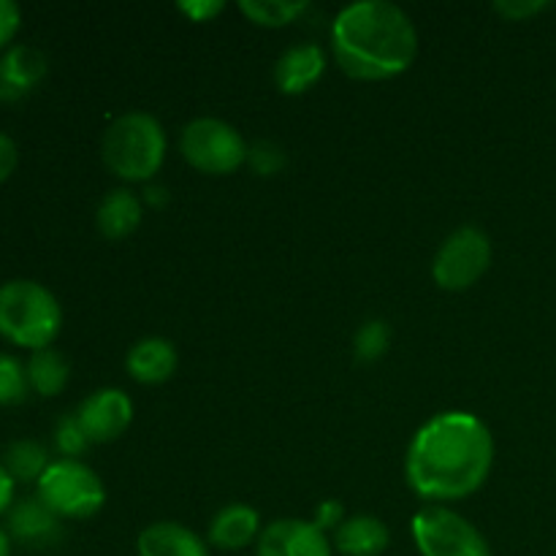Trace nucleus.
<instances>
[{"instance_id": "nucleus-1", "label": "nucleus", "mask_w": 556, "mask_h": 556, "mask_svg": "<svg viewBox=\"0 0 556 556\" xmlns=\"http://www.w3.org/2000/svg\"><path fill=\"white\" fill-rule=\"evenodd\" d=\"M492 467V429L467 410H445L413 434L405 476L418 497L438 505L476 494Z\"/></svg>"}, {"instance_id": "nucleus-2", "label": "nucleus", "mask_w": 556, "mask_h": 556, "mask_svg": "<svg viewBox=\"0 0 556 556\" xmlns=\"http://www.w3.org/2000/svg\"><path fill=\"white\" fill-rule=\"evenodd\" d=\"M331 49L342 74L362 81H383L410 68L418 54V33L396 3L358 0L334 16Z\"/></svg>"}, {"instance_id": "nucleus-3", "label": "nucleus", "mask_w": 556, "mask_h": 556, "mask_svg": "<svg viewBox=\"0 0 556 556\" xmlns=\"http://www.w3.org/2000/svg\"><path fill=\"white\" fill-rule=\"evenodd\" d=\"M166 130L152 114L125 112L103 130L101 155L109 172L123 182H152L166 161Z\"/></svg>"}, {"instance_id": "nucleus-4", "label": "nucleus", "mask_w": 556, "mask_h": 556, "mask_svg": "<svg viewBox=\"0 0 556 556\" xmlns=\"http://www.w3.org/2000/svg\"><path fill=\"white\" fill-rule=\"evenodd\" d=\"M63 329V307L43 282L14 277L0 282V337L38 351L49 348Z\"/></svg>"}, {"instance_id": "nucleus-5", "label": "nucleus", "mask_w": 556, "mask_h": 556, "mask_svg": "<svg viewBox=\"0 0 556 556\" xmlns=\"http://www.w3.org/2000/svg\"><path fill=\"white\" fill-rule=\"evenodd\" d=\"M36 494L60 519H92L106 505V486L81 459H52L36 481Z\"/></svg>"}, {"instance_id": "nucleus-6", "label": "nucleus", "mask_w": 556, "mask_h": 556, "mask_svg": "<svg viewBox=\"0 0 556 556\" xmlns=\"http://www.w3.org/2000/svg\"><path fill=\"white\" fill-rule=\"evenodd\" d=\"M248 141L226 119L195 117L179 136V152L195 172L210 177H226L248 163Z\"/></svg>"}, {"instance_id": "nucleus-7", "label": "nucleus", "mask_w": 556, "mask_h": 556, "mask_svg": "<svg viewBox=\"0 0 556 556\" xmlns=\"http://www.w3.org/2000/svg\"><path fill=\"white\" fill-rule=\"evenodd\" d=\"M410 530L421 556H494L483 532L445 505H427L418 510Z\"/></svg>"}, {"instance_id": "nucleus-8", "label": "nucleus", "mask_w": 556, "mask_h": 556, "mask_svg": "<svg viewBox=\"0 0 556 556\" xmlns=\"http://www.w3.org/2000/svg\"><path fill=\"white\" fill-rule=\"evenodd\" d=\"M492 239L483 228L462 226L445 237L432 261V277L443 291H467L492 266Z\"/></svg>"}, {"instance_id": "nucleus-9", "label": "nucleus", "mask_w": 556, "mask_h": 556, "mask_svg": "<svg viewBox=\"0 0 556 556\" xmlns=\"http://www.w3.org/2000/svg\"><path fill=\"white\" fill-rule=\"evenodd\" d=\"M74 413L90 443H112L128 432L134 421V402L123 389H96Z\"/></svg>"}, {"instance_id": "nucleus-10", "label": "nucleus", "mask_w": 556, "mask_h": 556, "mask_svg": "<svg viewBox=\"0 0 556 556\" xmlns=\"http://www.w3.org/2000/svg\"><path fill=\"white\" fill-rule=\"evenodd\" d=\"M329 535L304 519H277L264 527L255 556H331Z\"/></svg>"}, {"instance_id": "nucleus-11", "label": "nucleus", "mask_w": 556, "mask_h": 556, "mask_svg": "<svg viewBox=\"0 0 556 556\" xmlns=\"http://www.w3.org/2000/svg\"><path fill=\"white\" fill-rule=\"evenodd\" d=\"M5 530L11 541L27 543V546H49L58 541L63 527H60V516L49 510L38 494H30V497L14 500V505L5 510Z\"/></svg>"}, {"instance_id": "nucleus-12", "label": "nucleus", "mask_w": 556, "mask_h": 556, "mask_svg": "<svg viewBox=\"0 0 556 556\" xmlns=\"http://www.w3.org/2000/svg\"><path fill=\"white\" fill-rule=\"evenodd\" d=\"M326 74V54L318 43L304 41L293 43L277 58L275 63V85L286 96H302L309 87L320 81Z\"/></svg>"}, {"instance_id": "nucleus-13", "label": "nucleus", "mask_w": 556, "mask_h": 556, "mask_svg": "<svg viewBox=\"0 0 556 556\" xmlns=\"http://www.w3.org/2000/svg\"><path fill=\"white\" fill-rule=\"evenodd\" d=\"M261 532V514L248 503H231L217 510L206 530V543L220 552H242V548L258 543Z\"/></svg>"}, {"instance_id": "nucleus-14", "label": "nucleus", "mask_w": 556, "mask_h": 556, "mask_svg": "<svg viewBox=\"0 0 556 556\" xmlns=\"http://www.w3.org/2000/svg\"><path fill=\"white\" fill-rule=\"evenodd\" d=\"M177 348L163 337H144L125 356V369L141 386H161L177 372Z\"/></svg>"}, {"instance_id": "nucleus-15", "label": "nucleus", "mask_w": 556, "mask_h": 556, "mask_svg": "<svg viewBox=\"0 0 556 556\" xmlns=\"http://www.w3.org/2000/svg\"><path fill=\"white\" fill-rule=\"evenodd\" d=\"M139 556H210V543L179 521H155L136 538Z\"/></svg>"}, {"instance_id": "nucleus-16", "label": "nucleus", "mask_w": 556, "mask_h": 556, "mask_svg": "<svg viewBox=\"0 0 556 556\" xmlns=\"http://www.w3.org/2000/svg\"><path fill=\"white\" fill-rule=\"evenodd\" d=\"M47 76V58L30 43H11L0 54V98H20Z\"/></svg>"}, {"instance_id": "nucleus-17", "label": "nucleus", "mask_w": 556, "mask_h": 556, "mask_svg": "<svg viewBox=\"0 0 556 556\" xmlns=\"http://www.w3.org/2000/svg\"><path fill=\"white\" fill-rule=\"evenodd\" d=\"M144 217V201L128 188L109 190L96 210V228L109 242L128 239Z\"/></svg>"}, {"instance_id": "nucleus-18", "label": "nucleus", "mask_w": 556, "mask_h": 556, "mask_svg": "<svg viewBox=\"0 0 556 556\" xmlns=\"http://www.w3.org/2000/svg\"><path fill=\"white\" fill-rule=\"evenodd\" d=\"M391 532L383 525V519L372 514L348 516L334 532L331 546L342 556H380L389 548Z\"/></svg>"}, {"instance_id": "nucleus-19", "label": "nucleus", "mask_w": 556, "mask_h": 556, "mask_svg": "<svg viewBox=\"0 0 556 556\" xmlns=\"http://www.w3.org/2000/svg\"><path fill=\"white\" fill-rule=\"evenodd\" d=\"M27 380L30 389L41 396H58L71 380V364L58 348H38L30 351V358L25 362Z\"/></svg>"}, {"instance_id": "nucleus-20", "label": "nucleus", "mask_w": 556, "mask_h": 556, "mask_svg": "<svg viewBox=\"0 0 556 556\" xmlns=\"http://www.w3.org/2000/svg\"><path fill=\"white\" fill-rule=\"evenodd\" d=\"M3 467L16 483H36L49 467L47 445L33 438H16L3 448Z\"/></svg>"}, {"instance_id": "nucleus-21", "label": "nucleus", "mask_w": 556, "mask_h": 556, "mask_svg": "<svg viewBox=\"0 0 556 556\" xmlns=\"http://www.w3.org/2000/svg\"><path fill=\"white\" fill-rule=\"evenodd\" d=\"M239 11L253 25L286 27L307 11V0H239Z\"/></svg>"}, {"instance_id": "nucleus-22", "label": "nucleus", "mask_w": 556, "mask_h": 556, "mask_svg": "<svg viewBox=\"0 0 556 556\" xmlns=\"http://www.w3.org/2000/svg\"><path fill=\"white\" fill-rule=\"evenodd\" d=\"M391 345V329L386 320L372 318L364 320L358 326L356 337H353V356H356L358 364H375L389 353Z\"/></svg>"}, {"instance_id": "nucleus-23", "label": "nucleus", "mask_w": 556, "mask_h": 556, "mask_svg": "<svg viewBox=\"0 0 556 556\" xmlns=\"http://www.w3.org/2000/svg\"><path fill=\"white\" fill-rule=\"evenodd\" d=\"M30 391L25 362L0 351V405H16Z\"/></svg>"}, {"instance_id": "nucleus-24", "label": "nucleus", "mask_w": 556, "mask_h": 556, "mask_svg": "<svg viewBox=\"0 0 556 556\" xmlns=\"http://www.w3.org/2000/svg\"><path fill=\"white\" fill-rule=\"evenodd\" d=\"M90 445V438L81 429L76 413H65L63 418H58V424H54V448L63 459H79Z\"/></svg>"}, {"instance_id": "nucleus-25", "label": "nucleus", "mask_w": 556, "mask_h": 556, "mask_svg": "<svg viewBox=\"0 0 556 556\" xmlns=\"http://www.w3.org/2000/svg\"><path fill=\"white\" fill-rule=\"evenodd\" d=\"M248 166L258 177H275L286 168V150L271 139L255 141V144L248 147Z\"/></svg>"}, {"instance_id": "nucleus-26", "label": "nucleus", "mask_w": 556, "mask_h": 556, "mask_svg": "<svg viewBox=\"0 0 556 556\" xmlns=\"http://www.w3.org/2000/svg\"><path fill=\"white\" fill-rule=\"evenodd\" d=\"M177 9L188 16L190 22H212L226 11L223 0H179Z\"/></svg>"}, {"instance_id": "nucleus-27", "label": "nucleus", "mask_w": 556, "mask_h": 556, "mask_svg": "<svg viewBox=\"0 0 556 556\" xmlns=\"http://www.w3.org/2000/svg\"><path fill=\"white\" fill-rule=\"evenodd\" d=\"M345 519H348V516H345V508H342L340 500H324V503L315 508L313 525L318 527V530H324L326 535H329V532L340 530V525Z\"/></svg>"}, {"instance_id": "nucleus-28", "label": "nucleus", "mask_w": 556, "mask_h": 556, "mask_svg": "<svg viewBox=\"0 0 556 556\" xmlns=\"http://www.w3.org/2000/svg\"><path fill=\"white\" fill-rule=\"evenodd\" d=\"M22 25V9L16 0H0V47H9L14 41L16 30Z\"/></svg>"}, {"instance_id": "nucleus-29", "label": "nucleus", "mask_w": 556, "mask_h": 556, "mask_svg": "<svg viewBox=\"0 0 556 556\" xmlns=\"http://www.w3.org/2000/svg\"><path fill=\"white\" fill-rule=\"evenodd\" d=\"M548 3H543V0H500V3H494V11H497L500 16H505V20H527V16L538 14V11L546 9Z\"/></svg>"}, {"instance_id": "nucleus-30", "label": "nucleus", "mask_w": 556, "mask_h": 556, "mask_svg": "<svg viewBox=\"0 0 556 556\" xmlns=\"http://www.w3.org/2000/svg\"><path fill=\"white\" fill-rule=\"evenodd\" d=\"M16 157H20V152H16V141L11 139L9 134L0 130V182L11 177V172L16 168Z\"/></svg>"}, {"instance_id": "nucleus-31", "label": "nucleus", "mask_w": 556, "mask_h": 556, "mask_svg": "<svg viewBox=\"0 0 556 556\" xmlns=\"http://www.w3.org/2000/svg\"><path fill=\"white\" fill-rule=\"evenodd\" d=\"M14 489H16V481L11 478V472L5 470L3 462H0V514H5V510L14 505Z\"/></svg>"}, {"instance_id": "nucleus-32", "label": "nucleus", "mask_w": 556, "mask_h": 556, "mask_svg": "<svg viewBox=\"0 0 556 556\" xmlns=\"http://www.w3.org/2000/svg\"><path fill=\"white\" fill-rule=\"evenodd\" d=\"M168 201H172V193H168V190L163 188V185L150 182L144 188V204L150 206V210H163V206H166Z\"/></svg>"}, {"instance_id": "nucleus-33", "label": "nucleus", "mask_w": 556, "mask_h": 556, "mask_svg": "<svg viewBox=\"0 0 556 556\" xmlns=\"http://www.w3.org/2000/svg\"><path fill=\"white\" fill-rule=\"evenodd\" d=\"M0 556H11V535L3 525H0Z\"/></svg>"}]
</instances>
